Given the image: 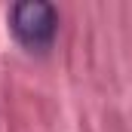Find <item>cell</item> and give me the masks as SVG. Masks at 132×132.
Returning a JSON list of instances; mask_svg holds the SVG:
<instances>
[{"label":"cell","mask_w":132,"mask_h":132,"mask_svg":"<svg viewBox=\"0 0 132 132\" xmlns=\"http://www.w3.org/2000/svg\"><path fill=\"white\" fill-rule=\"evenodd\" d=\"M9 31L25 49H46L59 31V12L46 0H22L9 12Z\"/></svg>","instance_id":"obj_1"}]
</instances>
